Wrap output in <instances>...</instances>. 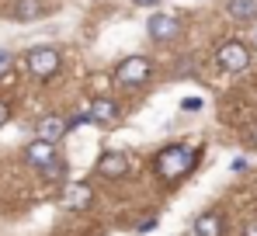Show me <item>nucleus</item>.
Listing matches in <instances>:
<instances>
[{
  "label": "nucleus",
  "mask_w": 257,
  "mask_h": 236,
  "mask_svg": "<svg viewBox=\"0 0 257 236\" xmlns=\"http://www.w3.org/2000/svg\"><path fill=\"white\" fill-rule=\"evenodd\" d=\"M28 73L32 77H39V80H49L56 70H59V52L56 49H49V45H39V49H32L28 52Z\"/></svg>",
  "instance_id": "2"
},
{
  "label": "nucleus",
  "mask_w": 257,
  "mask_h": 236,
  "mask_svg": "<svg viewBox=\"0 0 257 236\" xmlns=\"http://www.w3.org/2000/svg\"><path fill=\"white\" fill-rule=\"evenodd\" d=\"M7 118H11V108H7V104L0 101V125H7Z\"/></svg>",
  "instance_id": "18"
},
{
  "label": "nucleus",
  "mask_w": 257,
  "mask_h": 236,
  "mask_svg": "<svg viewBox=\"0 0 257 236\" xmlns=\"http://www.w3.org/2000/svg\"><path fill=\"white\" fill-rule=\"evenodd\" d=\"M7 70H11V52L0 49V73H7Z\"/></svg>",
  "instance_id": "16"
},
{
  "label": "nucleus",
  "mask_w": 257,
  "mask_h": 236,
  "mask_svg": "<svg viewBox=\"0 0 257 236\" xmlns=\"http://www.w3.org/2000/svg\"><path fill=\"white\" fill-rule=\"evenodd\" d=\"M195 233H198V236H222V219H219L215 212H205V215H198V222H195Z\"/></svg>",
  "instance_id": "11"
},
{
  "label": "nucleus",
  "mask_w": 257,
  "mask_h": 236,
  "mask_svg": "<svg viewBox=\"0 0 257 236\" xmlns=\"http://www.w3.org/2000/svg\"><path fill=\"white\" fill-rule=\"evenodd\" d=\"M146 32H150V39L167 42V39L177 35V18H171V14H153L150 25H146Z\"/></svg>",
  "instance_id": "5"
},
{
  "label": "nucleus",
  "mask_w": 257,
  "mask_h": 236,
  "mask_svg": "<svg viewBox=\"0 0 257 236\" xmlns=\"http://www.w3.org/2000/svg\"><path fill=\"white\" fill-rule=\"evenodd\" d=\"M90 198H94L90 184H70V188L63 191V205H66L70 212H84L87 205H90Z\"/></svg>",
  "instance_id": "6"
},
{
  "label": "nucleus",
  "mask_w": 257,
  "mask_h": 236,
  "mask_svg": "<svg viewBox=\"0 0 257 236\" xmlns=\"http://www.w3.org/2000/svg\"><path fill=\"white\" fill-rule=\"evenodd\" d=\"M198 146H167V150H160V157H157V174L164 177V181H181L191 167H195V160H198Z\"/></svg>",
  "instance_id": "1"
},
{
  "label": "nucleus",
  "mask_w": 257,
  "mask_h": 236,
  "mask_svg": "<svg viewBox=\"0 0 257 236\" xmlns=\"http://www.w3.org/2000/svg\"><path fill=\"white\" fill-rule=\"evenodd\" d=\"M132 4H139V7H150V4H157V0H132Z\"/></svg>",
  "instance_id": "20"
},
{
  "label": "nucleus",
  "mask_w": 257,
  "mask_h": 236,
  "mask_svg": "<svg viewBox=\"0 0 257 236\" xmlns=\"http://www.w3.org/2000/svg\"><path fill=\"white\" fill-rule=\"evenodd\" d=\"M66 129H70V125H66L59 115H45L42 122H39V139H45V143H59Z\"/></svg>",
  "instance_id": "8"
},
{
  "label": "nucleus",
  "mask_w": 257,
  "mask_h": 236,
  "mask_svg": "<svg viewBox=\"0 0 257 236\" xmlns=\"http://www.w3.org/2000/svg\"><path fill=\"white\" fill-rule=\"evenodd\" d=\"M153 229H157V219H146V222L139 226V233H153Z\"/></svg>",
  "instance_id": "17"
},
{
  "label": "nucleus",
  "mask_w": 257,
  "mask_h": 236,
  "mask_svg": "<svg viewBox=\"0 0 257 236\" xmlns=\"http://www.w3.org/2000/svg\"><path fill=\"white\" fill-rule=\"evenodd\" d=\"M215 59H219V66H222L226 73H240V70H247V63H250V49H247L243 42H226V45L215 52Z\"/></svg>",
  "instance_id": "4"
},
{
  "label": "nucleus",
  "mask_w": 257,
  "mask_h": 236,
  "mask_svg": "<svg viewBox=\"0 0 257 236\" xmlns=\"http://www.w3.org/2000/svg\"><path fill=\"white\" fill-rule=\"evenodd\" d=\"M226 11H229L236 21H254V18H257V4H254V0H229Z\"/></svg>",
  "instance_id": "12"
},
{
  "label": "nucleus",
  "mask_w": 257,
  "mask_h": 236,
  "mask_svg": "<svg viewBox=\"0 0 257 236\" xmlns=\"http://www.w3.org/2000/svg\"><path fill=\"white\" fill-rule=\"evenodd\" d=\"M42 11H45L42 0H18V7H14V18H18V21H35Z\"/></svg>",
  "instance_id": "13"
},
{
  "label": "nucleus",
  "mask_w": 257,
  "mask_h": 236,
  "mask_svg": "<svg viewBox=\"0 0 257 236\" xmlns=\"http://www.w3.org/2000/svg\"><path fill=\"white\" fill-rule=\"evenodd\" d=\"M28 160H32L35 167H49V163L56 160V143H45V139L32 143V146H28Z\"/></svg>",
  "instance_id": "9"
},
{
  "label": "nucleus",
  "mask_w": 257,
  "mask_h": 236,
  "mask_svg": "<svg viewBox=\"0 0 257 236\" xmlns=\"http://www.w3.org/2000/svg\"><path fill=\"white\" fill-rule=\"evenodd\" d=\"M243 236H257V222H250V226L243 229Z\"/></svg>",
  "instance_id": "19"
},
{
  "label": "nucleus",
  "mask_w": 257,
  "mask_h": 236,
  "mask_svg": "<svg viewBox=\"0 0 257 236\" xmlns=\"http://www.w3.org/2000/svg\"><path fill=\"white\" fill-rule=\"evenodd\" d=\"M90 118H94V122H115V118H118V104L108 101V97H97V101L90 104Z\"/></svg>",
  "instance_id": "10"
},
{
  "label": "nucleus",
  "mask_w": 257,
  "mask_h": 236,
  "mask_svg": "<svg viewBox=\"0 0 257 236\" xmlns=\"http://www.w3.org/2000/svg\"><path fill=\"white\" fill-rule=\"evenodd\" d=\"M250 143H254V146H257V129H254V132H250Z\"/></svg>",
  "instance_id": "21"
},
{
  "label": "nucleus",
  "mask_w": 257,
  "mask_h": 236,
  "mask_svg": "<svg viewBox=\"0 0 257 236\" xmlns=\"http://www.w3.org/2000/svg\"><path fill=\"white\" fill-rule=\"evenodd\" d=\"M202 104H205L202 97H184V101H181V108H184V111H202Z\"/></svg>",
  "instance_id": "15"
},
{
  "label": "nucleus",
  "mask_w": 257,
  "mask_h": 236,
  "mask_svg": "<svg viewBox=\"0 0 257 236\" xmlns=\"http://www.w3.org/2000/svg\"><path fill=\"white\" fill-rule=\"evenodd\" d=\"M42 170H45V177H49V181L63 177V163H59V160H52V163H49V167H42Z\"/></svg>",
  "instance_id": "14"
},
{
  "label": "nucleus",
  "mask_w": 257,
  "mask_h": 236,
  "mask_svg": "<svg viewBox=\"0 0 257 236\" xmlns=\"http://www.w3.org/2000/svg\"><path fill=\"white\" fill-rule=\"evenodd\" d=\"M115 80L125 83V87H136V83H146L150 80V59L146 56H128L115 66Z\"/></svg>",
  "instance_id": "3"
},
{
  "label": "nucleus",
  "mask_w": 257,
  "mask_h": 236,
  "mask_svg": "<svg viewBox=\"0 0 257 236\" xmlns=\"http://www.w3.org/2000/svg\"><path fill=\"white\" fill-rule=\"evenodd\" d=\"M97 170H101L104 177H115V181H118V177L128 174V157L125 153H104V157L97 160Z\"/></svg>",
  "instance_id": "7"
}]
</instances>
